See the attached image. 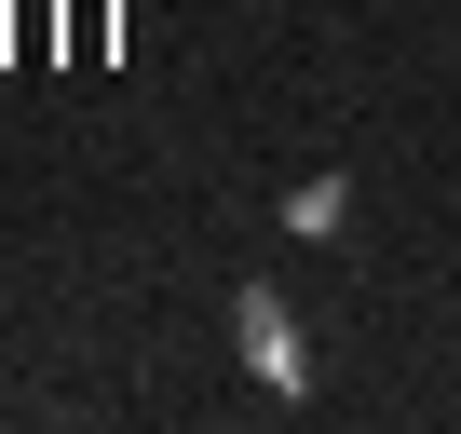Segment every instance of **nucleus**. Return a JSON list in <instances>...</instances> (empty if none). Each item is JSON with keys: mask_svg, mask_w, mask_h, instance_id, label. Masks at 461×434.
<instances>
[{"mask_svg": "<svg viewBox=\"0 0 461 434\" xmlns=\"http://www.w3.org/2000/svg\"><path fill=\"white\" fill-rule=\"evenodd\" d=\"M245 353H258V380H285V393H299V366H312V353H299V326H285V299H272V285H245Z\"/></svg>", "mask_w": 461, "mask_h": 434, "instance_id": "obj_1", "label": "nucleus"}]
</instances>
